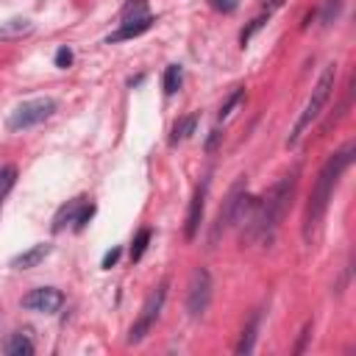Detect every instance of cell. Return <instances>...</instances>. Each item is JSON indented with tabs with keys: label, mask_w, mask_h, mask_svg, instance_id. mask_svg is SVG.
I'll list each match as a JSON object with an SVG mask.
<instances>
[{
	"label": "cell",
	"mask_w": 356,
	"mask_h": 356,
	"mask_svg": "<svg viewBox=\"0 0 356 356\" xmlns=\"http://www.w3.org/2000/svg\"><path fill=\"white\" fill-rule=\"evenodd\" d=\"M353 153H356V145L348 142V145H342L337 153H331V156L325 159V164L320 167L317 181H314V189H312L309 203H306V217H303V239H306V242H312V236L317 234V228H320V222H323V217H325V209H328V203H331V197H334V189H337L342 172H345V170L350 167V161H353Z\"/></svg>",
	"instance_id": "obj_1"
},
{
	"label": "cell",
	"mask_w": 356,
	"mask_h": 356,
	"mask_svg": "<svg viewBox=\"0 0 356 356\" xmlns=\"http://www.w3.org/2000/svg\"><path fill=\"white\" fill-rule=\"evenodd\" d=\"M295 184H298V167L289 175H284L281 181H275L273 189L261 200H256V209L248 217L245 239H256V236L270 239L273 236V231L278 228V222H281V217H284V211H286V206L295 195Z\"/></svg>",
	"instance_id": "obj_2"
},
{
	"label": "cell",
	"mask_w": 356,
	"mask_h": 356,
	"mask_svg": "<svg viewBox=\"0 0 356 356\" xmlns=\"http://www.w3.org/2000/svg\"><path fill=\"white\" fill-rule=\"evenodd\" d=\"M334 81H337V67H334V64H328V67L323 70L320 81L314 83V89H312V95H309V100H306V106H303L300 117L295 120L292 134L286 136V147H295V145L303 139V134L312 128V122L320 117L323 106L328 103V97H331V92H334Z\"/></svg>",
	"instance_id": "obj_3"
},
{
	"label": "cell",
	"mask_w": 356,
	"mask_h": 356,
	"mask_svg": "<svg viewBox=\"0 0 356 356\" xmlns=\"http://www.w3.org/2000/svg\"><path fill=\"white\" fill-rule=\"evenodd\" d=\"M56 114V100L53 97H33L19 103L11 117H8V131H28L33 125H42L44 120H50Z\"/></svg>",
	"instance_id": "obj_4"
},
{
	"label": "cell",
	"mask_w": 356,
	"mask_h": 356,
	"mask_svg": "<svg viewBox=\"0 0 356 356\" xmlns=\"http://www.w3.org/2000/svg\"><path fill=\"white\" fill-rule=\"evenodd\" d=\"M164 298H167V281H161V284L147 295V300L142 303V312H139L136 323H134L131 331H128V342H131V345L142 342V339L150 334V328L156 325V320H159V314H161Z\"/></svg>",
	"instance_id": "obj_5"
},
{
	"label": "cell",
	"mask_w": 356,
	"mask_h": 356,
	"mask_svg": "<svg viewBox=\"0 0 356 356\" xmlns=\"http://www.w3.org/2000/svg\"><path fill=\"white\" fill-rule=\"evenodd\" d=\"M209 300H211V275L206 267H195L189 275V289H186L189 317H200L209 309Z\"/></svg>",
	"instance_id": "obj_6"
},
{
	"label": "cell",
	"mask_w": 356,
	"mask_h": 356,
	"mask_svg": "<svg viewBox=\"0 0 356 356\" xmlns=\"http://www.w3.org/2000/svg\"><path fill=\"white\" fill-rule=\"evenodd\" d=\"M64 306V292L56 289V286H39V289H31L25 298H22V309L28 312H39V314H53Z\"/></svg>",
	"instance_id": "obj_7"
},
{
	"label": "cell",
	"mask_w": 356,
	"mask_h": 356,
	"mask_svg": "<svg viewBox=\"0 0 356 356\" xmlns=\"http://www.w3.org/2000/svg\"><path fill=\"white\" fill-rule=\"evenodd\" d=\"M245 189V178H239L234 186H231V192H228V197L222 200V206H220V211H217V217H214V225H211V234H209V242L214 245L222 234H225V228H231V214H234V203H236V197H239V192Z\"/></svg>",
	"instance_id": "obj_8"
},
{
	"label": "cell",
	"mask_w": 356,
	"mask_h": 356,
	"mask_svg": "<svg viewBox=\"0 0 356 356\" xmlns=\"http://www.w3.org/2000/svg\"><path fill=\"white\" fill-rule=\"evenodd\" d=\"M203 206H206V181L195 189V195H192V200H189L186 225H184L186 239H195V236H197V231H200V220H203Z\"/></svg>",
	"instance_id": "obj_9"
},
{
	"label": "cell",
	"mask_w": 356,
	"mask_h": 356,
	"mask_svg": "<svg viewBox=\"0 0 356 356\" xmlns=\"http://www.w3.org/2000/svg\"><path fill=\"white\" fill-rule=\"evenodd\" d=\"M50 250H53L50 242H36V245H31L28 250H22L19 256H14V259H11V267H14V270H31V267L42 264V261L50 256Z\"/></svg>",
	"instance_id": "obj_10"
},
{
	"label": "cell",
	"mask_w": 356,
	"mask_h": 356,
	"mask_svg": "<svg viewBox=\"0 0 356 356\" xmlns=\"http://www.w3.org/2000/svg\"><path fill=\"white\" fill-rule=\"evenodd\" d=\"M153 17L147 14V17H142V19H131V22H120V31H114L108 39H106V44H114V42H125V39H136V36H142L145 31H150L153 28Z\"/></svg>",
	"instance_id": "obj_11"
},
{
	"label": "cell",
	"mask_w": 356,
	"mask_h": 356,
	"mask_svg": "<svg viewBox=\"0 0 356 356\" xmlns=\"http://www.w3.org/2000/svg\"><path fill=\"white\" fill-rule=\"evenodd\" d=\"M83 200L86 197H72V200H67L58 211H56V217H53V234H58V231H64L70 222H75V217H78V211H81V206H83Z\"/></svg>",
	"instance_id": "obj_12"
},
{
	"label": "cell",
	"mask_w": 356,
	"mask_h": 356,
	"mask_svg": "<svg viewBox=\"0 0 356 356\" xmlns=\"http://www.w3.org/2000/svg\"><path fill=\"white\" fill-rule=\"evenodd\" d=\"M3 350H6L8 356H31V353H33V342H31L28 331H14V334L6 339Z\"/></svg>",
	"instance_id": "obj_13"
},
{
	"label": "cell",
	"mask_w": 356,
	"mask_h": 356,
	"mask_svg": "<svg viewBox=\"0 0 356 356\" xmlns=\"http://www.w3.org/2000/svg\"><path fill=\"white\" fill-rule=\"evenodd\" d=\"M195 125H197V114H189V117H181L175 125H172V134H170V142H184L186 136L195 134Z\"/></svg>",
	"instance_id": "obj_14"
},
{
	"label": "cell",
	"mask_w": 356,
	"mask_h": 356,
	"mask_svg": "<svg viewBox=\"0 0 356 356\" xmlns=\"http://www.w3.org/2000/svg\"><path fill=\"white\" fill-rule=\"evenodd\" d=\"M181 81H184V67H181V64H170V67L164 70V81H161L164 95H175V92L181 89Z\"/></svg>",
	"instance_id": "obj_15"
},
{
	"label": "cell",
	"mask_w": 356,
	"mask_h": 356,
	"mask_svg": "<svg viewBox=\"0 0 356 356\" xmlns=\"http://www.w3.org/2000/svg\"><path fill=\"white\" fill-rule=\"evenodd\" d=\"M31 31V19H8V22H3L0 25V39H17V36H22V33H28Z\"/></svg>",
	"instance_id": "obj_16"
},
{
	"label": "cell",
	"mask_w": 356,
	"mask_h": 356,
	"mask_svg": "<svg viewBox=\"0 0 356 356\" xmlns=\"http://www.w3.org/2000/svg\"><path fill=\"white\" fill-rule=\"evenodd\" d=\"M142 17H147V0H128L125 8L120 11V22H131Z\"/></svg>",
	"instance_id": "obj_17"
},
{
	"label": "cell",
	"mask_w": 356,
	"mask_h": 356,
	"mask_svg": "<svg viewBox=\"0 0 356 356\" xmlns=\"http://www.w3.org/2000/svg\"><path fill=\"white\" fill-rule=\"evenodd\" d=\"M342 6H345V0H323V6H320V25H331L342 14Z\"/></svg>",
	"instance_id": "obj_18"
},
{
	"label": "cell",
	"mask_w": 356,
	"mask_h": 356,
	"mask_svg": "<svg viewBox=\"0 0 356 356\" xmlns=\"http://www.w3.org/2000/svg\"><path fill=\"white\" fill-rule=\"evenodd\" d=\"M150 236H153L150 228H142V231L134 236V245H131V261H139V259L145 256V250H147V245H150Z\"/></svg>",
	"instance_id": "obj_19"
},
{
	"label": "cell",
	"mask_w": 356,
	"mask_h": 356,
	"mask_svg": "<svg viewBox=\"0 0 356 356\" xmlns=\"http://www.w3.org/2000/svg\"><path fill=\"white\" fill-rule=\"evenodd\" d=\"M256 325H259V320L253 317L250 320V325L242 331V339L236 342V353H250L253 350V339H256Z\"/></svg>",
	"instance_id": "obj_20"
},
{
	"label": "cell",
	"mask_w": 356,
	"mask_h": 356,
	"mask_svg": "<svg viewBox=\"0 0 356 356\" xmlns=\"http://www.w3.org/2000/svg\"><path fill=\"white\" fill-rule=\"evenodd\" d=\"M14 181H17V167H0V206H3V197L8 195V189L14 186Z\"/></svg>",
	"instance_id": "obj_21"
},
{
	"label": "cell",
	"mask_w": 356,
	"mask_h": 356,
	"mask_svg": "<svg viewBox=\"0 0 356 356\" xmlns=\"http://www.w3.org/2000/svg\"><path fill=\"white\" fill-rule=\"evenodd\" d=\"M92 214H95V203H86V200H83V206H81V211H78V217H75L72 228H75V231H83V228H86V222L92 220Z\"/></svg>",
	"instance_id": "obj_22"
},
{
	"label": "cell",
	"mask_w": 356,
	"mask_h": 356,
	"mask_svg": "<svg viewBox=\"0 0 356 356\" xmlns=\"http://www.w3.org/2000/svg\"><path fill=\"white\" fill-rule=\"evenodd\" d=\"M242 97H245V89H236V92H234V95H231V97L222 103V108H220V120H225V117L231 114V108H234V106H236Z\"/></svg>",
	"instance_id": "obj_23"
},
{
	"label": "cell",
	"mask_w": 356,
	"mask_h": 356,
	"mask_svg": "<svg viewBox=\"0 0 356 356\" xmlns=\"http://www.w3.org/2000/svg\"><path fill=\"white\" fill-rule=\"evenodd\" d=\"M267 17H270V14H267ZM267 17H256V19H253V22H250V25L242 31V36H239V39H242V44H245V42H248V39H250V36H253V33H256V31H259L264 22H267Z\"/></svg>",
	"instance_id": "obj_24"
},
{
	"label": "cell",
	"mask_w": 356,
	"mask_h": 356,
	"mask_svg": "<svg viewBox=\"0 0 356 356\" xmlns=\"http://www.w3.org/2000/svg\"><path fill=\"white\" fill-rule=\"evenodd\" d=\"M70 64H72V50H70V47H58V50H56V67L67 70Z\"/></svg>",
	"instance_id": "obj_25"
},
{
	"label": "cell",
	"mask_w": 356,
	"mask_h": 356,
	"mask_svg": "<svg viewBox=\"0 0 356 356\" xmlns=\"http://www.w3.org/2000/svg\"><path fill=\"white\" fill-rule=\"evenodd\" d=\"M211 3V8H217V11H222V14H231V11H236V6H239V0H209Z\"/></svg>",
	"instance_id": "obj_26"
},
{
	"label": "cell",
	"mask_w": 356,
	"mask_h": 356,
	"mask_svg": "<svg viewBox=\"0 0 356 356\" xmlns=\"http://www.w3.org/2000/svg\"><path fill=\"white\" fill-rule=\"evenodd\" d=\"M309 337H312V323H306V325H303V331H300V342H298L295 353H303V350H306V342H309Z\"/></svg>",
	"instance_id": "obj_27"
},
{
	"label": "cell",
	"mask_w": 356,
	"mask_h": 356,
	"mask_svg": "<svg viewBox=\"0 0 356 356\" xmlns=\"http://www.w3.org/2000/svg\"><path fill=\"white\" fill-rule=\"evenodd\" d=\"M117 259H120V248H111V250L103 256V270H108V267H111Z\"/></svg>",
	"instance_id": "obj_28"
},
{
	"label": "cell",
	"mask_w": 356,
	"mask_h": 356,
	"mask_svg": "<svg viewBox=\"0 0 356 356\" xmlns=\"http://www.w3.org/2000/svg\"><path fill=\"white\" fill-rule=\"evenodd\" d=\"M217 139H220V131H211V136H209V142H206V150H214Z\"/></svg>",
	"instance_id": "obj_29"
}]
</instances>
